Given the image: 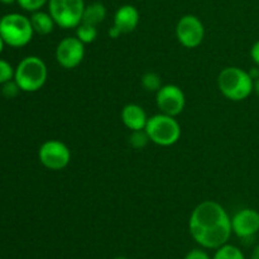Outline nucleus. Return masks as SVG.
Segmentation results:
<instances>
[{"mask_svg":"<svg viewBox=\"0 0 259 259\" xmlns=\"http://www.w3.org/2000/svg\"><path fill=\"white\" fill-rule=\"evenodd\" d=\"M189 230L197 244L205 249L217 250L230 239L232 218L219 202L206 200L192 210Z\"/></svg>","mask_w":259,"mask_h":259,"instance_id":"1","label":"nucleus"},{"mask_svg":"<svg viewBox=\"0 0 259 259\" xmlns=\"http://www.w3.org/2000/svg\"><path fill=\"white\" fill-rule=\"evenodd\" d=\"M254 80L249 72L240 67H225L218 76V88L220 93L232 101H243L253 93Z\"/></svg>","mask_w":259,"mask_h":259,"instance_id":"2","label":"nucleus"},{"mask_svg":"<svg viewBox=\"0 0 259 259\" xmlns=\"http://www.w3.org/2000/svg\"><path fill=\"white\" fill-rule=\"evenodd\" d=\"M48 70L45 61L37 56L23 58L15 67L14 80L24 93H35L45 86Z\"/></svg>","mask_w":259,"mask_h":259,"instance_id":"3","label":"nucleus"},{"mask_svg":"<svg viewBox=\"0 0 259 259\" xmlns=\"http://www.w3.org/2000/svg\"><path fill=\"white\" fill-rule=\"evenodd\" d=\"M34 30L29 18L19 13L4 15L0 23V35L10 47H24L32 40Z\"/></svg>","mask_w":259,"mask_h":259,"instance_id":"4","label":"nucleus"},{"mask_svg":"<svg viewBox=\"0 0 259 259\" xmlns=\"http://www.w3.org/2000/svg\"><path fill=\"white\" fill-rule=\"evenodd\" d=\"M146 132L154 144L161 147L174 146L181 137V125L176 116L159 113L148 118Z\"/></svg>","mask_w":259,"mask_h":259,"instance_id":"5","label":"nucleus"},{"mask_svg":"<svg viewBox=\"0 0 259 259\" xmlns=\"http://www.w3.org/2000/svg\"><path fill=\"white\" fill-rule=\"evenodd\" d=\"M83 0H50L48 10L51 17L55 20L56 25L63 29L77 28L82 23L83 10H85Z\"/></svg>","mask_w":259,"mask_h":259,"instance_id":"6","label":"nucleus"},{"mask_svg":"<svg viewBox=\"0 0 259 259\" xmlns=\"http://www.w3.org/2000/svg\"><path fill=\"white\" fill-rule=\"evenodd\" d=\"M39 162L51 171H61L70 164L71 151L63 142L50 139L39 147Z\"/></svg>","mask_w":259,"mask_h":259,"instance_id":"7","label":"nucleus"},{"mask_svg":"<svg viewBox=\"0 0 259 259\" xmlns=\"http://www.w3.org/2000/svg\"><path fill=\"white\" fill-rule=\"evenodd\" d=\"M176 37L184 47H199L205 37V28L200 18L192 14L184 15L177 22Z\"/></svg>","mask_w":259,"mask_h":259,"instance_id":"8","label":"nucleus"},{"mask_svg":"<svg viewBox=\"0 0 259 259\" xmlns=\"http://www.w3.org/2000/svg\"><path fill=\"white\" fill-rule=\"evenodd\" d=\"M156 103L161 113L177 116L184 111L186 98L180 86L168 83V85L162 86L156 93Z\"/></svg>","mask_w":259,"mask_h":259,"instance_id":"9","label":"nucleus"},{"mask_svg":"<svg viewBox=\"0 0 259 259\" xmlns=\"http://www.w3.org/2000/svg\"><path fill=\"white\" fill-rule=\"evenodd\" d=\"M85 45L77 37H66L56 48V60L66 70H73L83 61Z\"/></svg>","mask_w":259,"mask_h":259,"instance_id":"10","label":"nucleus"},{"mask_svg":"<svg viewBox=\"0 0 259 259\" xmlns=\"http://www.w3.org/2000/svg\"><path fill=\"white\" fill-rule=\"evenodd\" d=\"M232 229L242 239L253 237L259 232V211L254 209H242L232 218Z\"/></svg>","mask_w":259,"mask_h":259,"instance_id":"11","label":"nucleus"},{"mask_svg":"<svg viewBox=\"0 0 259 259\" xmlns=\"http://www.w3.org/2000/svg\"><path fill=\"white\" fill-rule=\"evenodd\" d=\"M141 15L134 5H123L119 8L114 15V25L121 32V34L132 33L138 27Z\"/></svg>","mask_w":259,"mask_h":259,"instance_id":"12","label":"nucleus"},{"mask_svg":"<svg viewBox=\"0 0 259 259\" xmlns=\"http://www.w3.org/2000/svg\"><path fill=\"white\" fill-rule=\"evenodd\" d=\"M121 121L129 131H141L146 129L148 116L142 106L138 104H128L121 110Z\"/></svg>","mask_w":259,"mask_h":259,"instance_id":"13","label":"nucleus"},{"mask_svg":"<svg viewBox=\"0 0 259 259\" xmlns=\"http://www.w3.org/2000/svg\"><path fill=\"white\" fill-rule=\"evenodd\" d=\"M30 23H32V27L34 33L39 35H47L50 33L53 32L55 29V20L51 17L50 13L42 12V10H37V12H33L30 15Z\"/></svg>","mask_w":259,"mask_h":259,"instance_id":"14","label":"nucleus"},{"mask_svg":"<svg viewBox=\"0 0 259 259\" xmlns=\"http://www.w3.org/2000/svg\"><path fill=\"white\" fill-rule=\"evenodd\" d=\"M106 18V8L103 3H91L86 5L82 15V23L98 27L100 23H103Z\"/></svg>","mask_w":259,"mask_h":259,"instance_id":"15","label":"nucleus"},{"mask_svg":"<svg viewBox=\"0 0 259 259\" xmlns=\"http://www.w3.org/2000/svg\"><path fill=\"white\" fill-rule=\"evenodd\" d=\"M76 37H77L83 45L95 42V39L98 38V28L94 27V25L86 24V23H81V24L76 28Z\"/></svg>","mask_w":259,"mask_h":259,"instance_id":"16","label":"nucleus"},{"mask_svg":"<svg viewBox=\"0 0 259 259\" xmlns=\"http://www.w3.org/2000/svg\"><path fill=\"white\" fill-rule=\"evenodd\" d=\"M212 259H245L242 250L233 244H224L218 248Z\"/></svg>","mask_w":259,"mask_h":259,"instance_id":"17","label":"nucleus"},{"mask_svg":"<svg viewBox=\"0 0 259 259\" xmlns=\"http://www.w3.org/2000/svg\"><path fill=\"white\" fill-rule=\"evenodd\" d=\"M142 86L146 89L147 91H151V93H157L159 89L162 88V78L158 73L156 72H146L141 78Z\"/></svg>","mask_w":259,"mask_h":259,"instance_id":"18","label":"nucleus"},{"mask_svg":"<svg viewBox=\"0 0 259 259\" xmlns=\"http://www.w3.org/2000/svg\"><path fill=\"white\" fill-rule=\"evenodd\" d=\"M149 142H151V139H149V136L146 132V129L131 132V136H129V144H131L134 149H143Z\"/></svg>","mask_w":259,"mask_h":259,"instance_id":"19","label":"nucleus"},{"mask_svg":"<svg viewBox=\"0 0 259 259\" xmlns=\"http://www.w3.org/2000/svg\"><path fill=\"white\" fill-rule=\"evenodd\" d=\"M14 73L15 70L8 61L0 60V85L14 80Z\"/></svg>","mask_w":259,"mask_h":259,"instance_id":"20","label":"nucleus"},{"mask_svg":"<svg viewBox=\"0 0 259 259\" xmlns=\"http://www.w3.org/2000/svg\"><path fill=\"white\" fill-rule=\"evenodd\" d=\"M48 2H50V0H17V3L19 4V7L22 8V9L30 13L40 10Z\"/></svg>","mask_w":259,"mask_h":259,"instance_id":"21","label":"nucleus"},{"mask_svg":"<svg viewBox=\"0 0 259 259\" xmlns=\"http://www.w3.org/2000/svg\"><path fill=\"white\" fill-rule=\"evenodd\" d=\"M20 88L15 80H10L8 82L3 83L2 85V94L5 96L7 99H13L15 96H18V94L20 93Z\"/></svg>","mask_w":259,"mask_h":259,"instance_id":"22","label":"nucleus"},{"mask_svg":"<svg viewBox=\"0 0 259 259\" xmlns=\"http://www.w3.org/2000/svg\"><path fill=\"white\" fill-rule=\"evenodd\" d=\"M185 259H211L204 249H192L186 254Z\"/></svg>","mask_w":259,"mask_h":259,"instance_id":"23","label":"nucleus"},{"mask_svg":"<svg viewBox=\"0 0 259 259\" xmlns=\"http://www.w3.org/2000/svg\"><path fill=\"white\" fill-rule=\"evenodd\" d=\"M250 57H252L253 62L259 67V40L253 43L252 48H250Z\"/></svg>","mask_w":259,"mask_h":259,"instance_id":"24","label":"nucleus"},{"mask_svg":"<svg viewBox=\"0 0 259 259\" xmlns=\"http://www.w3.org/2000/svg\"><path fill=\"white\" fill-rule=\"evenodd\" d=\"M108 34H109V37H110V38H113V39H116V38H119V37H120L121 32H120V30L118 29V28L115 27V25H113V27H111L110 29H109Z\"/></svg>","mask_w":259,"mask_h":259,"instance_id":"25","label":"nucleus"},{"mask_svg":"<svg viewBox=\"0 0 259 259\" xmlns=\"http://www.w3.org/2000/svg\"><path fill=\"white\" fill-rule=\"evenodd\" d=\"M248 72H249L250 77H252L253 80H257V78L259 77V67H258V66H257V67H253L252 70L248 71Z\"/></svg>","mask_w":259,"mask_h":259,"instance_id":"26","label":"nucleus"},{"mask_svg":"<svg viewBox=\"0 0 259 259\" xmlns=\"http://www.w3.org/2000/svg\"><path fill=\"white\" fill-rule=\"evenodd\" d=\"M250 259H259V244L255 245L254 249L252 250V255H250Z\"/></svg>","mask_w":259,"mask_h":259,"instance_id":"27","label":"nucleus"},{"mask_svg":"<svg viewBox=\"0 0 259 259\" xmlns=\"http://www.w3.org/2000/svg\"><path fill=\"white\" fill-rule=\"evenodd\" d=\"M253 93H255V95L259 98V77L257 80H254V86H253Z\"/></svg>","mask_w":259,"mask_h":259,"instance_id":"28","label":"nucleus"},{"mask_svg":"<svg viewBox=\"0 0 259 259\" xmlns=\"http://www.w3.org/2000/svg\"><path fill=\"white\" fill-rule=\"evenodd\" d=\"M4 46H5L4 39H3V37H2V35H0V53H2L3 50H4Z\"/></svg>","mask_w":259,"mask_h":259,"instance_id":"29","label":"nucleus"},{"mask_svg":"<svg viewBox=\"0 0 259 259\" xmlns=\"http://www.w3.org/2000/svg\"><path fill=\"white\" fill-rule=\"evenodd\" d=\"M15 2H17V0H0V3H3V4H7V5L13 4V3H15Z\"/></svg>","mask_w":259,"mask_h":259,"instance_id":"30","label":"nucleus"},{"mask_svg":"<svg viewBox=\"0 0 259 259\" xmlns=\"http://www.w3.org/2000/svg\"><path fill=\"white\" fill-rule=\"evenodd\" d=\"M111 259H128V258L123 257V255H118V257H114V258H111Z\"/></svg>","mask_w":259,"mask_h":259,"instance_id":"31","label":"nucleus"},{"mask_svg":"<svg viewBox=\"0 0 259 259\" xmlns=\"http://www.w3.org/2000/svg\"><path fill=\"white\" fill-rule=\"evenodd\" d=\"M0 23H2V18H0Z\"/></svg>","mask_w":259,"mask_h":259,"instance_id":"32","label":"nucleus"}]
</instances>
